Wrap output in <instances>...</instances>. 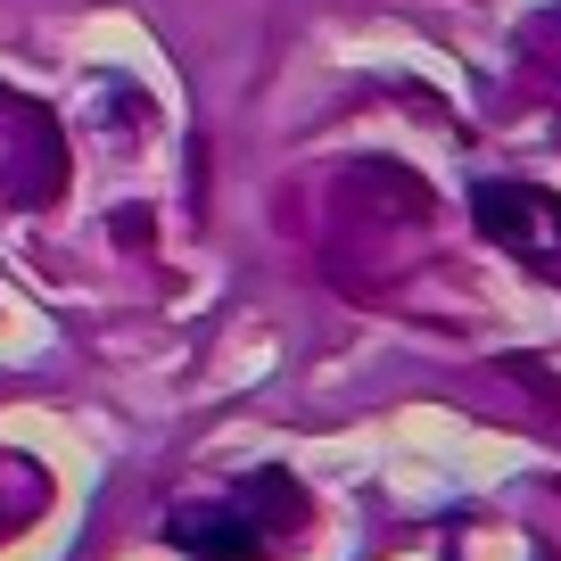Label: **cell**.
Here are the masks:
<instances>
[{
    "label": "cell",
    "instance_id": "obj_1",
    "mask_svg": "<svg viewBox=\"0 0 561 561\" xmlns=\"http://www.w3.org/2000/svg\"><path fill=\"white\" fill-rule=\"evenodd\" d=\"M471 215H479V231H488V240L512 248V256L561 264V207H553L545 191H528V182H488V191L471 198Z\"/></svg>",
    "mask_w": 561,
    "mask_h": 561
},
{
    "label": "cell",
    "instance_id": "obj_2",
    "mask_svg": "<svg viewBox=\"0 0 561 561\" xmlns=\"http://www.w3.org/2000/svg\"><path fill=\"white\" fill-rule=\"evenodd\" d=\"M174 545L198 561H273V537H256L248 512H207V504L174 520Z\"/></svg>",
    "mask_w": 561,
    "mask_h": 561
}]
</instances>
